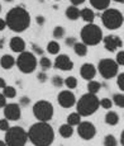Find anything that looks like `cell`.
<instances>
[{"mask_svg":"<svg viewBox=\"0 0 124 146\" xmlns=\"http://www.w3.org/2000/svg\"><path fill=\"white\" fill-rule=\"evenodd\" d=\"M28 140L33 146H51L55 141V131L48 122L33 123L27 131Z\"/></svg>","mask_w":124,"mask_h":146,"instance_id":"cell-1","label":"cell"},{"mask_svg":"<svg viewBox=\"0 0 124 146\" xmlns=\"http://www.w3.org/2000/svg\"><path fill=\"white\" fill-rule=\"evenodd\" d=\"M7 27L15 33H22L30 26V14L23 7H14L5 15Z\"/></svg>","mask_w":124,"mask_h":146,"instance_id":"cell-2","label":"cell"},{"mask_svg":"<svg viewBox=\"0 0 124 146\" xmlns=\"http://www.w3.org/2000/svg\"><path fill=\"white\" fill-rule=\"evenodd\" d=\"M76 112L81 117L92 116L100 107V99L96 97V94H92L87 92L86 94L81 95L78 100H76Z\"/></svg>","mask_w":124,"mask_h":146,"instance_id":"cell-3","label":"cell"},{"mask_svg":"<svg viewBox=\"0 0 124 146\" xmlns=\"http://www.w3.org/2000/svg\"><path fill=\"white\" fill-rule=\"evenodd\" d=\"M81 42L86 44V46H96L103 41V31L99 26L94 23H87L86 26L82 27L80 32Z\"/></svg>","mask_w":124,"mask_h":146,"instance_id":"cell-4","label":"cell"},{"mask_svg":"<svg viewBox=\"0 0 124 146\" xmlns=\"http://www.w3.org/2000/svg\"><path fill=\"white\" fill-rule=\"evenodd\" d=\"M101 22H103L104 27L108 28L109 31H115L123 26L124 15L123 13H120V10L115 9V8H108V9L103 10Z\"/></svg>","mask_w":124,"mask_h":146,"instance_id":"cell-5","label":"cell"},{"mask_svg":"<svg viewBox=\"0 0 124 146\" xmlns=\"http://www.w3.org/2000/svg\"><path fill=\"white\" fill-rule=\"evenodd\" d=\"M4 141L7 146H25L28 142V133L20 126H13L5 131Z\"/></svg>","mask_w":124,"mask_h":146,"instance_id":"cell-6","label":"cell"},{"mask_svg":"<svg viewBox=\"0 0 124 146\" xmlns=\"http://www.w3.org/2000/svg\"><path fill=\"white\" fill-rule=\"evenodd\" d=\"M15 65L23 74H32L38 66V60L33 52L23 51L15 58Z\"/></svg>","mask_w":124,"mask_h":146,"instance_id":"cell-7","label":"cell"},{"mask_svg":"<svg viewBox=\"0 0 124 146\" xmlns=\"http://www.w3.org/2000/svg\"><path fill=\"white\" fill-rule=\"evenodd\" d=\"M33 116L36 117V119L41 121V122H49L55 113V108L53 104L48 100H38L33 104Z\"/></svg>","mask_w":124,"mask_h":146,"instance_id":"cell-8","label":"cell"},{"mask_svg":"<svg viewBox=\"0 0 124 146\" xmlns=\"http://www.w3.org/2000/svg\"><path fill=\"white\" fill-rule=\"evenodd\" d=\"M98 71L100 72L103 79L110 80L118 75L119 65H118L117 61L113 60V58H103V60H100L99 64H98Z\"/></svg>","mask_w":124,"mask_h":146,"instance_id":"cell-9","label":"cell"},{"mask_svg":"<svg viewBox=\"0 0 124 146\" xmlns=\"http://www.w3.org/2000/svg\"><path fill=\"white\" fill-rule=\"evenodd\" d=\"M77 133L85 141L92 140L96 135V127L94 126V123L89 122V121H81L77 125Z\"/></svg>","mask_w":124,"mask_h":146,"instance_id":"cell-10","label":"cell"},{"mask_svg":"<svg viewBox=\"0 0 124 146\" xmlns=\"http://www.w3.org/2000/svg\"><path fill=\"white\" fill-rule=\"evenodd\" d=\"M57 102L62 108H71L76 104V97L70 89L62 90L57 95Z\"/></svg>","mask_w":124,"mask_h":146,"instance_id":"cell-11","label":"cell"},{"mask_svg":"<svg viewBox=\"0 0 124 146\" xmlns=\"http://www.w3.org/2000/svg\"><path fill=\"white\" fill-rule=\"evenodd\" d=\"M103 43H104L105 50L109 52H115L118 48H120V47L123 46L122 38L115 35H109V36L103 37Z\"/></svg>","mask_w":124,"mask_h":146,"instance_id":"cell-12","label":"cell"},{"mask_svg":"<svg viewBox=\"0 0 124 146\" xmlns=\"http://www.w3.org/2000/svg\"><path fill=\"white\" fill-rule=\"evenodd\" d=\"M22 116V109L18 103H9L4 107V118L8 121H18Z\"/></svg>","mask_w":124,"mask_h":146,"instance_id":"cell-13","label":"cell"},{"mask_svg":"<svg viewBox=\"0 0 124 146\" xmlns=\"http://www.w3.org/2000/svg\"><path fill=\"white\" fill-rule=\"evenodd\" d=\"M53 67L61 71H71L74 69V62L67 55H57L53 62Z\"/></svg>","mask_w":124,"mask_h":146,"instance_id":"cell-14","label":"cell"},{"mask_svg":"<svg viewBox=\"0 0 124 146\" xmlns=\"http://www.w3.org/2000/svg\"><path fill=\"white\" fill-rule=\"evenodd\" d=\"M80 75L84 80H92L96 75V67L90 62H85L80 67Z\"/></svg>","mask_w":124,"mask_h":146,"instance_id":"cell-15","label":"cell"},{"mask_svg":"<svg viewBox=\"0 0 124 146\" xmlns=\"http://www.w3.org/2000/svg\"><path fill=\"white\" fill-rule=\"evenodd\" d=\"M9 46H10V50H12L13 52L20 53V52L25 51V46H27V44H25V41L22 37L15 36V37H13L12 40H10Z\"/></svg>","mask_w":124,"mask_h":146,"instance_id":"cell-16","label":"cell"},{"mask_svg":"<svg viewBox=\"0 0 124 146\" xmlns=\"http://www.w3.org/2000/svg\"><path fill=\"white\" fill-rule=\"evenodd\" d=\"M15 65V58L12 55H3L0 57V66L4 70H10Z\"/></svg>","mask_w":124,"mask_h":146,"instance_id":"cell-17","label":"cell"},{"mask_svg":"<svg viewBox=\"0 0 124 146\" xmlns=\"http://www.w3.org/2000/svg\"><path fill=\"white\" fill-rule=\"evenodd\" d=\"M65 14H66V18L70 21H77L80 18V9L76 5H70V7H67Z\"/></svg>","mask_w":124,"mask_h":146,"instance_id":"cell-18","label":"cell"},{"mask_svg":"<svg viewBox=\"0 0 124 146\" xmlns=\"http://www.w3.org/2000/svg\"><path fill=\"white\" fill-rule=\"evenodd\" d=\"M80 17L86 23H94L95 13H94V10L90 9V8H84V9L80 10Z\"/></svg>","mask_w":124,"mask_h":146,"instance_id":"cell-19","label":"cell"},{"mask_svg":"<svg viewBox=\"0 0 124 146\" xmlns=\"http://www.w3.org/2000/svg\"><path fill=\"white\" fill-rule=\"evenodd\" d=\"M90 4H91V7L94 8V9L96 10H105L109 8V5H110V1L111 0H89Z\"/></svg>","mask_w":124,"mask_h":146,"instance_id":"cell-20","label":"cell"},{"mask_svg":"<svg viewBox=\"0 0 124 146\" xmlns=\"http://www.w3.org/2000/svg\"><path fill=\"white\" fill-rule=\"evenodd\" d=\"M58 132L63 139H69L74 135V126L69 125V123H65V125H61L60 128H58Z\"/></svg>","mask_w":124,"mask_h":146,"instance_id":"cell-21","label":"cell"},{"mask_svg":"<svg viewBox=\"0 0 124 146\" xmlns=\"http://www.w3.org/2000/svg\"><path fill=\"white\" fill-rule=\"evenodd\" d=\"M119 122V116H118L117 112L114 111H108L105 114V123L109 126H115Z\"/></svg>","mask_w":124,"mask_h":146,"instance_id":"cell-22","label":"cell"},{"mask_svg":"<svg viewBox=\"0 0 124 146\" xmlns=\"http://www.w3.org/2000/svg\"><path fill=\"white\" fill-rule=\"evenodd\" d=\"M72 47H74L75 53L77 56H80V57H84V56L87 55V47L89 46H86L84 42H76Z\"/></svg>","mask_w":124,"mask_h":146,"instance_id":"cell-23","label":"cell"},{"mask_svg":"<svg viewBox=\"0 0 124 146\" xmlns=\"http://www.w3.org/2000/svg\"><path fill=\"white\" fill-rule=\"evenodd\" d=\"M101 89V84L99 83V81L96 80H89V83H87V92L89 93H92V94H96L99 93Z\"/></svg>","mask_w":124,"mask_h":146,"instance_id":"cell-24","label":"cell"},{"mask_svg":"<svg viewBox=\"0 0 124 146\" xmlns=\"http://www.w3.org/2000/svg\"><path fill=\"white\" fill-rule=\"evenodd\" d=\"M60 50H61V46L57 41H49L47 43V51L51 55H58L60 53Z\"/></svg>","mask_w":124,"mask_h":146,"instance_id":"cell-25","label":"cell"},{"mask_svg":"<svg viewBox=\"0 0 124 146\" xmlns=\"http://www.w3.org/2000/svg\"><path fill=\"white\" fill-rule=\"evenodd\" d=\"M81 118H82V117H81L77 112H74V113H70L69 116H67V123L71 126H77L78 123L81 122Z\"/></svg>","mask_w":124,"mask_h":146,"instance_id":"cell-26","label":"cell"},{"mask_svg":"<svg viewBox=\"0 0 124 146\" xmlns=\"http://www.w3.org/2000/svg\"><path fill=\"white\" fill-rule=\"evenodd\" d=\"M3 94L5 95L7 99H13V98L16 97V89L14 86H9L7 85L4 89H3Z\"/></svg>","mask_w":124,"mask_h":146,"instance_id":"cell-27","label":"cell"},{"mask_svg":"<svg viewBox=\"0 0 124 146\" xmlns=\"http://www.w3.org/2000/svg\"><path fill=\"white\" fill-rule=\"evenodd\" d=\"M63 85L66 86L67 89H75L77 86V79L75 76H67L66 79H63Z\"/></svg>","mask_w":124,"mask_h":146,"instance_id":"cell-28","label":"cell"},{"mask_svg":"<svg viewBox=\"0 0 124 146\" xmlns=\"http://www.w3.org/2000/svg\"><path fill=\"white\" fill-rule=\"evenodd\" d=\"M39 66H41V69L43 70V71H47V70H49L51 67L53 66V64H52V61H51L48 57L42 56L41 60H39Z\"/></svg>","mask_w":124,"mask_h":146,"instance_id":"cell-29","label":"cell"},{"mask_svg":"<svg viewBox=\"0 0 124 146\" xmlns=\"http://www.w3.org/2000/svg\"><path fill=\"white\" fill-rule=\"evenodd\" d=\"M113 104H115L119 108H124V94L122 93H117L113 95Z\"/></svg>","mask_w":124,"mask_h":146,"instance_id":"cell-30","label":"cell"},{"mask_svg":"<svg viewBox=\"0 0 124 146\" xmlns=\"http://www.w3.org/2000/svg\"><path fill=\"white\" fill-rule=\"evenodd\" d=\"M52 35H53V38H55V40H61V38L65 37V28L61 27V26L55 27L53 28Z\"/></svg>","mask_w":124,"mask_h":146,"instance_id":"cell-31","label":"cell"},{"mask_svg":"<svg viewBox=\"0 0 124 146\" xmlns=\"http://www.w3.org/2000/svg\"><path fill=\"white\" fill-rule=\"evenodd\" d=\"M104 146H118V140L114 135H106L104 137Z\"/></svg>","mask_w":124,"mask_h":146,"instance_id":"cell-32","label":"cell"},{"mask_svg":"<svg viewBox=\"0 0 124 146\" xmlns=\"http://www.w3.org/2000/svg\"><path fill=\"white\" fill-rule=\"evenodd\" d=\"M100 107L104 109H111L113 100L110 98H103V99H100Z\"/></svg>","mask_w":124,"mask_h":146,"instance_id":"cell-33","label":"cell"},{"mask_svg":"<svg viewBox=\"0 0 124 146\" xmlns=\"http://www.w3.org/2000/svg\"><path fill=\"white\" fill-rule=\"evenodd\" d=\"M52 81L53 86H56V88H61V86H63V79H62L61 76H58V75H55V76L51 79Z\"/></svg>","mask_w":124,"mask_h":146,"instance_id":"cell-34","label":"cell"},{"mask_svg":"<svg viewBox=\"0 0 124 146\" xmlns=\"http://www.w3.org/2000/svg\"><path fill=\"white\" fill-rule=\"evenodd\" d=\"M117 85L122 92H124V72L117 75Z\"/></svg>","mask_w":124,"mask_h":146,"instance_id":"cell-35","label":"cell"},{"mask_svg":"<svg viewBox=\"0 0 124 146\" xmlns=\"http://www.w3.org/2000/svg\"><path fill=\"white\" fill-rule=\"evenodd\" d=\"M9 127H10V125H9V121H8L7 118H1L0 119V131H8L9 130Z\"/></svg>","mask_w":124,"mask_h":146,"instance_id":"cell-36","label":"cell"},{"mask_svg":"<svg viewBox=\"0 0 124 146\" xmlns=\"http://www.w3.org/2000/svg\"><path fill=\"white\" fill-rule=\"evenodd\" d=\"M115 61H117V64L119 66H124V51H119L117 53Z\"/></svg>","mask_w":124,"mask_h":146,"instance_id":"cell-37","label":"cell"},{"mask_svg":"<svg viewBox=\"0 0 124 146\" xmlns=\"http://www.w3.org/2000/svg\"><path fill=\"white\" fill-rule=\"evenodd\" d=\"M32 47H33V53H34V55L36 53H37V55H43V50H42L39 46H37L36 43H33Z\"/></svg>","mask_w":124,"mask_h":146,"instance_id":"cell-38","label":"cell"},{"mask_svg":"<svg viewBox=\"0 0 124 146\" xmlns=\"http://www.w3.org/2000/svg\"><path fill=\"white\" fill-rule=\"evenodd\" d=\"M37 79H38L39 81H41V83H44V81H47V79H48V78H47L46 72L42 71V72H39V74L37 75Z\"/></svg>","mask_w":124,"mask_h":146,"instance_id":"cell-39","label":"cell"},{"mask_svg":"<svg viewBox=\"0 0 124 146\" xmlns=\"http://www.w3.org/2000/svg\"><path fill=\"white\" fill-rule=\"evenodd\" d=\"M65 42H66V44H67L69 47H72L77 41H76L75 37H69V38H66V41H65Z\"/></svg>","mask_w":124,"mask_h":146,"instance_id":"cell-40","label":"cell"},{"mask_svg":"<svg viewBox=\"0 0 124 146\" xmlns=\"http://www.w3.org/2000/svg\"><path fill=\"white\" fill-rule=\"evenodd\" d=\"M7 104V98L3 93H0V108H4Z\"/></svg>","mask_w":124,"mask_h":146,"instance_id":"cell-41","label":"cell"},{"mask_svg":"<svg viewBox=\"0 0 124 146\" xmlns=\"http://www.w3.org/2000/svg\"><path fill=\"white\" fill-rule=\"evenodd\" d=\"M36 21H37V23L39 24V26H43V24H44V22H46V19H44V17L38 15L37 18H36Z\"/></svg>","mask_w":124,"mask_h":146,"instance_id":"cell-42","label":"cell"},{"mask_svg":"<svg viewBox=\"0 0 124 146\" xmlns=\"http://www.w3.org/2000/svg\"><path fill=\"white\" fill-rule=\"evenodd\" d=\"M5 28H7V22H5V19L0 18V32H1V31H4Z\"/></svg>","mask_w":124,"mask_h":146,"instance_id":"cell-43","label":"cell"},{"mask_svg":"<svg viewBox=\"0 0 124 146\" xmlns=\"http://www.w3.org/2000/svg\"><path fill=\"white\" fill-rule=\"evenodd\" d=\"M70 1H71L72 5H76V7H78V5L84 4V3H85V0H70Z\"/></svg>","mask_w":124,"mask_h":146,"instance_id":"cell-44","label":"cell"},{"mask_svg":"<svg viewBox=\"0 0 124 146\" xmlns=\"http://www.w3.org/2000/svg\"><path fill=\"white\" fill-rule=\"evenodd\" d=\"M29 102H30V99H29L28 97H23V98L20 99V104H23V106H27Z\"/></svg>","mask_w":124,"mask_h":146,"instance_id":"cell-45","label":"cell"},{"mask_svg":"<svg viewBox=\"0 0 124 146\" xmlns=\"http://www.w3.org/2000/svg\"><path fill=\"white\" fill-rule=\"evenodd\" d=\"M5 86H7V83H5V79H3V78H0V89H4Z\"/></svg>","mask_w":124,"mask_h":146,"instance_id":"cell-46","label":"cell"},{"mask_svg":"<svg viewBox=\"0 0 124 146\" xmlns=\"http://www.w3.org/2000/svg\"><path fill=\"white\" fill-rule=\"evenodd\" d=\"M120 144H122V146H124V130H123L122 135H120Z\"/></svg>","mask_w":124,"mask_h":146,"instance_id":"cell-47","label":"cell"},{"mask_svg":"<svg viewBox=\"0 0 124 146\" xmlns=\"http://www.w3.org/2000/svg\"><path fill=\"white\" fill-rule=\"evenodd\" d=\"M3 46H4V38L0 40V48H3Z\"/></svg>","mask_w":124,"mask_h":146,"instance_id":"cell-48","label":"cell"},{"mask_svg":"<svg viewBox=\"0 0 124 146\" xmlns=\"http://www.w3.org/2000/svg\"><path fill=\"white\" fill-rule=\"evenodd\" d=\"M0 146H7V144H5V141H0Z\"/></svg>","mask_w":124,"mask_h":146,"instance_id":"cell-49","label":"cell"},{"mask_svg":"<svg viewBox=\"0 0 124 146\" xmlns=\"http://www.w3.org/2000/svg\"><path fill=\"white\" fill-rule=\"evenodd\" d=\"M113 1H115V3H124V0H113Z\"/></svg>","mask_w":124,"mask_h":146,"instance_id":"cell-50","label":"cell"},{"mask_svg":"<svg viewBox=\"0 0 124 146\" xmlns=\"http://www.w3.org/2000/svg\"><path fill=\"white\" fill-rule=\"evenodd\" d=\"M7 3H12V1H14V0H5Z\"/></svg>","mask_w":124,"mask_h":146,"instance_id":"cell-51","label":"cell"},{"mask_svg":"<svg viewBox=\"0 0 124 146\" xmlns=\"http://www.w3.org/2000/svg\"><path fill=\"white\" fill-rule=\"evenodd\" d=\"M0 12H1V4H0Z\"/></svg>","mask_w":124,"mask_h":146,"instance_id":"cell-52","label":"cell"},{"mask_svg":"<svg viewBox=\"0 0 124 146\" xmlns=\"http://www.w3.org/2000/svg\"><path fill=\"white\" fill-rule=\"evenodd\" d=\"M53 1H61V0H53Z\"/></svg>","mask_w":124,"mask_h":146,"instance_id":"cell-53","label":"cell"},{"mask_svg":"<svg viewBox=\"0 0 124 146\" xmlns=\"http://www.w3.org/2000/svg\"><path fill=\"white\" fill-rule=\"evenodd\" d=\"M123 15H124V13H123Z\"/></svg>","mask_w":124,"mask_h":146,"instance_id":"cell-54","label":"cell"}]
</instances>
